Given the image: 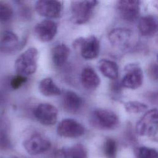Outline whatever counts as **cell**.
I'll return each mask as SVG.
<instances>
[{
	"instance_id": "cell-19",
	"label": "cell",
	"mask_w": 158,
	"mask_h": 158,
	"mask_svg": "<svg viewBox=\"0 0 158 158\" xmlns=\"http://www.w3.org/2000/svg\"><path fill=\"white\" fill-rule=\"evenodd\" d=\"M70 54V49L64 43L56 45L52 49V60L56 66L60 67L67 60Z\"/></svg>"
},
{
	"instance_id": "cell-21",
	"label": "cell",
	"mask_w": 158,
	"mask_h": 158,
	"mask_svg": "<svg viewBox=\"0 0 158 158\" xmlns=\"http://www.w3.org/2000/svg\"><path fill=\"white\" fill-rule=\"evenodd\" d=\"M40 92L46 96H54L61 94L60 89L56 85L51 78L48 77L41 80L39 83Z\"/></svg>"
},
{
	"instance_id": "cell-2",
	"label": "cell",
	"mask_w": 158,
	"mask_h": 158,
	"mask_svg": "<svg viewBox=\"0 0 158 158\" xmlns=\"http://www.w3.org/2000/svg\"><path fill=\"white\" fill-rule=\"evenodd\" d=\"M38 55V50L35 48H30L20 54L14 64L17 74L27 77L34 73L37 68Z\"/></svg>"
},
{
	"instance_id": "cell-10",
	"label": "cell",
	"mask_w": 158,
	"mask_h": 158,
	"mask_svg": "<svg viewBox=\"0 0 158 158\" xmlns=\"http://www.w3.org/2000/svg\"><path fill=\"white\" fill-rule=\"evenodd\" d=\"M85 132V127L80 123L72 118L62 120L57 127V134L64 138H78L83 135Z\"/></svg>"
},
{
	"instance_id": "cell-16",
	"label": "cell",
	"mask_w": 158,
	"mask_h": 158,
	"mask_svg": "<svg viewBox=\"0 0 158 158\" xmlns=\"http://www.w3.org/2000/svg\"><path fill=\"white\" fill-rule=\"evenodd\" d=\"M83 105V100L76 93L67 91L63 97V107L69 113L76 114L79 112Z\"/></svg>"
},
{
	"instance_id": "cell-29",
	"label": "cell",
	"mask_w": 158,
	"mask_h": 158,
	"mask_svg": "<svg viewBox=\"0 0 158 158\" xmlns=\"http://www.w3.org/2000/svg\"><path fill=\"white\" fill-rule=\"evenodd\" d=\"M157 66L156 63H153L151 64L149 69H148V72L149 75L154 80H157Z\"/></svg>"
},
{
	"instance_id": "cell-6",
	"label": "cell",
	"mask_w": 158,
	"mask_h": 158,
	"mask_svg": "<svg viewBox=\"0 0 158 158\" xmlns=\"http://www.w3.org/2000/svg\"><path fill=\"white\" fill-rule=\"evenodd\" d=\"M73 46L79 51L83 58L87 60L96 58L99 52V41L94 35L75 39Z\"/></svg>"
},
{
	"instance_id": "cell-11",
	"label": "cell",
	"mask_w": 158,
	"mask_h": 158,
	"mask_svg": "<svg viewBox=\"0 0 158 158\" xmlns=\"http://www.w3.org/2000/svg\"><path fill=\"white\" fill-rule=\"evenodd\" d=\"M63 4L60 1H38L35 10L41 16L49 18L59 17L62 12Z\"/></svg>"
},
{
	"instance_id": "cell-22",
	"label": "cell",
	"mask_w": 158,
	"mask_h": 158,
	"mask_svg": "<svg viewBox=\"0 0 158 158\" xmlns=\"http://www.w3.org/2000/svg\"><path fill=\"white\" fill-rule=\"evenodd\" d=\"M124 107L128 113L139 114L145 112L148 106L145 104L136 101H131L127 102L124 104Z\"/></svg>"
},
{
	"instance_id": "cell-12",
	"label": "cell",
	"mask_w": 158,
	"mask_h": 158,
	"mask_svg": "<svg viewBox=\"0 0 158 158\" xmlns=\"http://www.w3.org/2000/svg\"><path fill=\"white\" fill-rule=\"evenodd\" d=\"M117 7L122 19L128 22H133L139 15L140 2L133 0L118 1Z\"/></svg>"
},
{
	"instance_id": "cell-23",
	"label": "cell",
	"mask_w": 158,
	"mask_h": 158,
	"mask_svg": "<svg viewBox=\"0 0 158 158\" xmlns=\"http://www.w3.org/2000/svg\"><path fill=\"white\" fill-rule=\"evenodd\" d=\"M117 143L114 139L107 138L104 145V153L107 158H115L117 155Z\"/></svg>"
},
{
	"instance_id": "cell-30",
	"label": "cell",
	"mask_w": 158,
	"mask_h": 158,
	"mask_svg": "<svg viewBox=\"0 0 158 158\" xmlns=\"http://www.w3.org/2000/svg\"><path fill=\"white\" fill-rule=\"evenodd\" d=\"M0 158H1V157H0Z\"/></svg>"
},
{
	"instance_id": "cell-24",
	"label": "cell",
	"mask_w": 158,
	"mask_h": 158,
	"mask_svg": "<svg viewBox=\"0 0 158 158\" xmlns=\"http://www.w3.org/2000/svg\"><path fill=\"white\" fill-rule=\"evenodd\" d=\"M13 16V9L9 4L0 1V22H6Z\"/></svg>"
},
{
	"instance_id": "cell-18",
	"label": "cell",
	"mask_w": 158,
	"mask_h": 158,
	"mask_svg": "<svg viewBox=\"0 0 158 158\" xmlns=\"http://www.w3.org/2000/svg\"><path fill=\"white\" fill-rule=\"evenodd\" d=\"M140 33L145 36L154 35L157 29V23L155 17L150 15L141 17L138 25Z\"/></svg>"
},
{
	"instance_id": "cell-9",
	"label": "cell",
	"mask_w": 158,
	"mask_h": 158,
	"mask_svg": "<svg viewBox=\"0 0 158 158\" xmlns=\"http://www.w3.org/2000/svg\"><path fill=\"white\" fill-rule=\"evenodd\" d=\"M33 114L40 123L44 125L50 126L57 122L58 110L54 106L51 104L41 103L35 107Z\"/></svg>"
},
{
	"instance_id": "cell-26",
	"label": "cell",
	"mask_w": 158,
	"mask_h": 158,
	"mask_svg": "<svg viewBox=\"0 0 158 158\" xmlns=\"http://www.w3.org/2000/svg\"><path fill=\"white\" fill-rule=\"evenodd\" d=\"M12 147L11 139L8 133L0 134V151H7Z\"/></svg>"
},
{
	"instance_id": "cell-7",
	"label": "cell",
	"mask_w": 158,
	"mask_h": 158,
	"mask_svg": "<svg viewBox=\"0 0 158 158\" xmlns=\"http://www.w3.org/2000/svg\"><path fill=\"white\" fill-rule=\"evenodd\" d=\"M25 151L30 155H38L48 151L51 146L50 140L40 133H34L23 142Z\"/></svg>"
},
{
	"instance_id": "cell-25",
	"label": "cell",
	"mask_w": 158,
	"mask_h": 158,
	"mask_svg": "<svg viewBox=\"0 0 158 158\" xmlns=\"http://www.w3.org/2000/svg\"><path fill=\"white\" fill-rule=\"evenodd\" d=\"M138 158H157L158 153L154 148L141 146L138 149Z\"/></svg>"
},
{
	"instance_id": "cell-4",
	"label": "cell",
	"mask_w": 158,
	"mask_h": 158,
	"mask_svg": "<svg viewBox=\"0 0 158 158\" xmlns=\"http://www.w3.org/2000/svg\"><path fill=\"white\" fill-rule=\"evenodd\" d=\"M157 110L156 109L146 112L137 122L136 130L138 135L157 140Z\"/></svg>"
},
{
	"instance_id": "cell-20",
	"label": "cell",
	"mask_w": 158,
	"mask_h": 158,
	"mask_svg": "<svg viewBox=\"0 0 158 158\" xmlns=\"http://www.w3.org/2000/svg\"><path fill=\"white\" fill-rule=\"evenodd\" d=\"M101 72L107 78L115 80L118 77V67L114 61L103 59L100 60L98 64Z\"/></svg>"
},
{
	"instance_id": "cell-15",
	"label": "cell",
	"mask_w": 158,
	"mask_h": 158,
	"mask_svg": "<svg viewBox=\"0 0 158 158\" xmlns=\"http://www.w3.org/2000/svg\"><path fill=\"white\" fill-rule=\"evenodd\" d=\"M56 158H88L86 148L81 143L63 148L56 153Z\"/></svg>"
},
{
	"instance_id": "cell-14",
	"label": "cell",
	"mask_w": 158,
	"mask_h": 158,
	"mask_svg": "<svg viewBox=\"0 0 158 158\" xmlns=\"http://www.w3.org/2000/svg\"><path fill=\"white\" fill-rule=\"evenodd\" d=\"M19 45V38L12 31L5 30L0 33V52L2 53H10Z\"/></svg>"
},
{
	"instance_id": "cell-5",
	"label": "cell",
	"mask_w": 158,
	"mask_h": 158,
	"mask_svg": "<svg viewBox=\"0 0 158 158\" xmlns=\"http://www.w3.org/2000/svg\"><path fill=\"white\" fill-rule=\"evenodd\" d=\"M98 4L97 1H71V20L76 24H83L90 18L93 9Z\"/></svg>"
},
{
	"instance_id": "cell-27",
	"label": "cell",
	"mask_w": 158,
	"mask_h": 158,
	"mask_svg": "<svg viewBox=\"0 0 158 158\" xmlns=\"http://www.w3.org/2000/svg\"><path fill=\"white\" fill-rule=\"evenodd\" d=\"M27 80L26 77H23L20 75H15L14 77L10 81V87L14 89H17L20 88Z\"/></svg>"
},
{
	"instance_id": "cell-13",
	"label": "cell",
	"mask_w": 158,
	"mask_h": 158,
	"mask_svg": "<svg viewBox=\"0 0 158 158\" xmlns=\"http://www.w3.org/2000/svg\"><path fill=\"white\" fill-rule=\"evenodd\" d=\"M57 31L56 23L51 20L46 19L36 25L34 33L36 38L43 42L51 41Z\"/></svg>"
},
{
	"instance_id": "cell-3",
	"label": "cell",
	"mask_w": 158,
	"mask_h": 158,
	"mask_svg": "<svg viewBox=\"0 0 158 158\" xmlns=\"http://www.w3.org/2000/svg\"><path fill=\"white\" fill-rule=\"evenodd\" d=\"M91 125L99 130H113L119 123L118 116L112 111L107 109H98L93 110L89 116Z\"/></svg>"
},
{
	"instance_id": "cell-8",
	"label": "cell",
	"mask_w": 158,
	"mask_h": 158,
	"mask_svg": "<svg viewBox=\"0 0 158 158\" xmlns=\"http://www.w3.org/2000/svg\"><path fill=\"white\" fill-rule=\"evenodd\" d=\"M125 75L123 77L121 85L123 87L136 89L140 87L143 81V71L138 64H129L125 67Z\"/></svg>"
},
{
	"instance_id": "cell-17",
	"label": "cell",
	"mask_w": 158,
	"mask_h": 158,
	"mask_svg": "<svg viewBox=\"0 0 158 158\" xmlns=\"http://www.w3.org/2000/svg\"><path fill=\"white\" fill-rule=\"evenodd\" d=\"M81 83L88 90H93L100 84V79L95 70L89 67L84 68L81 73Z\"/></svg>"
},
{
	"instance_id": "cell-28",
	"label": "cell",
	"mask_w": 158,
	"mask_h": 158,
	"mask_svg": "<svg viewBox=\"0 0 158 158\" xmlns=\"http://www.w3.org/2000/svg\"><path fill=\"white\" fill-rule=\"evenodd\" d=\"M9 123L7 118L3 115H0V134L8 133Z\"/></svg>"
},
{
	"instance_id": "cell-1",
	"label": "cell",
	"mask_w": 158,
	"mask_h": 158,
	"mask_svg": "<svg viewBox=\"0 0 158 158\" xmlns=\"http://www.w3.org/2000/svg\"><path fill=\"white\" fill-rule=\"evenodd\" d=\"M108 39L114 48L123 51L132 49L137 43V38L133 31L123 27L112 29L109 33Z\"/></svg>"
}]
</instances>
